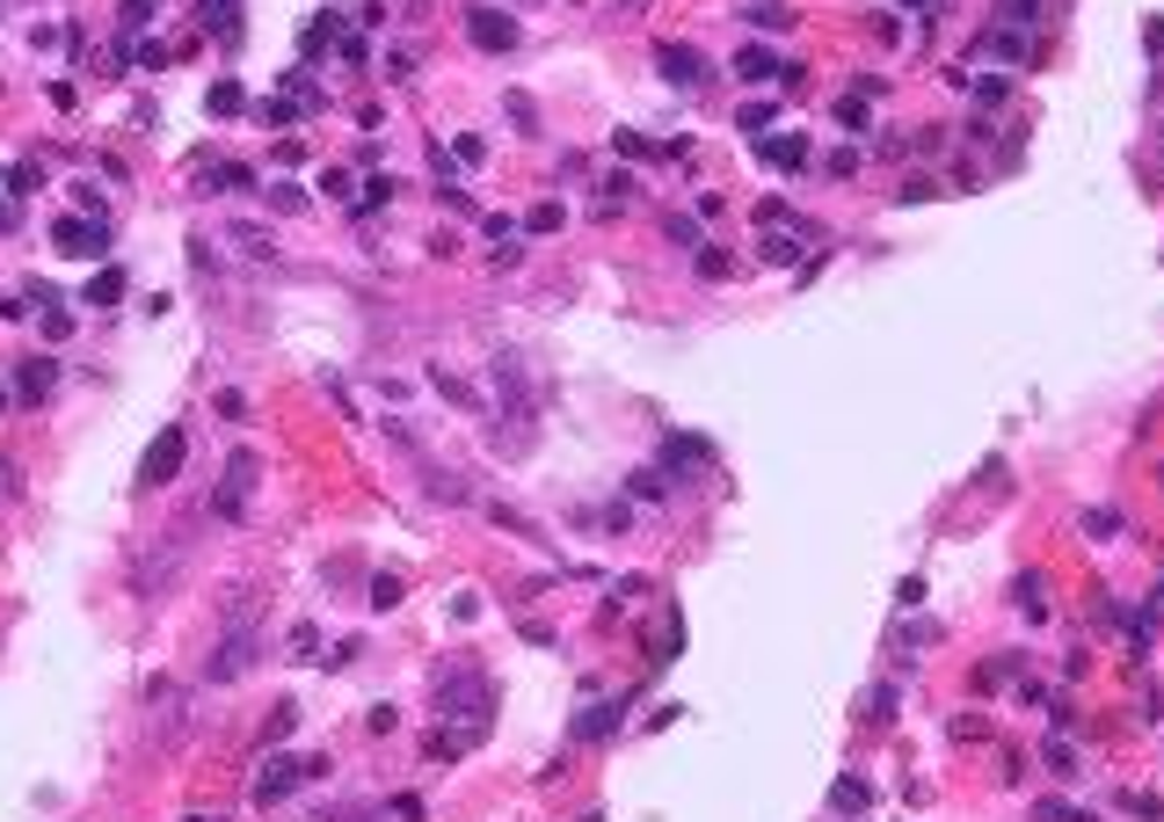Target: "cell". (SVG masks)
I'll use <instances>...</instances> for the list:
<instances>
[{
  "instance_id": "6da1fadb",
  "label": "cell",
  "mask_w": 1164,
  "mask_h": 822,
  "mask_svg": "<svg viewBox=\"0 0 1164 822\" xmlns=\"http://www.w3.org/2000/svg\"><path fill=\"white\" fill-rule=\"evenodd\" d=\"M182 459H190V438H182V430H160V438L146 444V459H139V481L146 488H168L175 473H182Z\"/></svg>"
},
{
  "instance_id": "7a4b0ae2",
  "label": "cell",
  "mask_w": 1164,
  "mask_h": 822,
  "mask_svg": "<svg viewBox=\"0 0 1164 822\" xmlns=\"http://www.w3.org/2000/svg\"><path fill=\"white\" fill-rule=\"evenodd\" d=\"M255 452H233L227 459V481H219V495H211V509H219V517H241L248 509V488H255Z\"/></svg>"
},
{
  "instance_id": "3957f363",
  "label": "cell",
  "mask_w": 1164,
  "mask_h": 822,
  "mask_svg": "<svg viewBox=\"0 0 1164 822\" xmlns=\"http://www.w3.org/2000/svg\"><path fill=\"white\" fill-rule=\"evenodd\" d=\"M52 247H59V255H103V247H109V226H103V219H59V226H52Z\"/></svg>"
},
{
  "instance_id": "277c9868",
  "label": "cell",
  "mask_w": 1164,
  "mask_h": 822,
  "mask_svg": "<svg viewBox=\"0 0 1164 822\" xmlns=\"http://www.w3.org/2000/svg\"><path fill=\"white\" fill-rule=\"evenodd\" d=\"M313 765H321V757H270V771L255 779V801H262V808H270V801H284V793H292Z\"/></svg>"
},
{
  "instance_id": "5b68a950",
  "label": "cell",
  "mask_w": 1164,
  "mask_h": 822,
  "mask_svg": "<svg viewBox=\"0 0 1164 822\" xmlns=\"http://www.w3.org/2000/svg\"><path fill=\"white\" fill-rule=\"evenodd\" d=\"M466 36L481 52H510V44H517V22H510L503 8H466Z\"/></svg>"
},
{
  "instance_id": "8992f818",
  "label": "cell",
  "mask_w": 1164,
  "mask_h": 822,
  "mask_svg": "<svg viewBox=\"0 0 1164 822\" xmlns=\"http://www.w3.org/2000/svg\"><path fill=\"white\" fill-rule=\"evenodd\" d=\"M656 59H662V73H670V88H706L713 81V66L699 52H684V44H662Z\"/></svg>"
},
{
  "instance_id": "52a82bcc",
  "label": "cell",
  "mask_w": 1164,
  "mask_h": 822,
  "mask_svg": "<svg viewBox=\"0 0 1164 822\" xmlns=\"http://www.w3.org/2000/svg\"><path fill=\"white\" fill-rule=\"evenodd\" d=\"M735 73L765 88V81H779V73H786V59H779V52H765V44H743V52H735Z\"/></svg>"
},
{
  "instance_id": "ba28073f",
  "label": "cell",
  "mask_w": 1164,
  "mask_h": 822,
  "mask_svg": "<svg viewBox=\"0 0 1164 822\" xmlns=\"http://www.w3.org/2000/svg\"><path fill=\"white\" fill-rule=\"evenodd\" d=\"M983 52H997V59L1019 66V59H1034V36H1026V30H990V36H983Z\"/></svg>"
},
{
  "instance_id": "9c48e42d",
  "label": "cell",
  "mask_w": 1164,
  "mask_h": 822,
  "mask_svg": "<svg viewBox=\"0 0 1164 822\" xmlns=\"http://www.w3.org/2000/svg\"><path fill=\"white\" fill-rule=\"evenodd\" d=\"M830 808H837V815H867V808H873L867 779H837V787H830Z\"/></svg>"
},
{
  "instance_id": "30bf717a",
  "label": "cell",
  "mask_w": 1164,
  "mask_h": 822,
  "mask_svg": "<svg viewBox=\"0 0 1164 822\" xmlns=\"http://www.w3.org/2000/svg\"><path fill=\"white\" fill-rule=\"evenodd\" d=\"M205 103H211V117H241V109H248V95L233 88V81H219V88H211Z\"/></svg>"
},
{
  "instance_id": "8fae6325",
  "label": "cell",
  "mask_w": 1164,
  "mask_h": 822,
  "mask_svg": "<svg viewBox=\"0 0 1164 822\" xmlns=\"http://www.w3.org/2000/svg\"><path fill=\"white\" fill-rule=\"evenodd\" d=\"M662 466H706V444H699V438H670Z\"/></svg>"
},
{
  "instance_id": "7c38bea8",
  "label": "cell",
  "mask_w": 1164,
  "mask_h": 822,
  "mask_svg": "<svg viewBox=\"0 0 1164 822\" xmlns=\"http://www.w3.org/2000/svg\"><path fill=\"white\" fill-rule=\"evenodd\" d=\"M743 15H749V22H765V30H786V22H794V8H779V0H749Z\"/></svg>"
},
{
  "instance_id": "4fadbf2b",
  "label": "cell",
  "mask_w": 1164,
  "mask_h": 822,
  "mask_svg": "<svg viewBox=\"0 0 1164 822\" xmlns=\"http://www.w3.org/2000/svg\"><path fill=\"white\" fill-rule=\"evenodd\" d=\"M757 146H765V160H779V168H800V160H808L800 139H757Z\"/></svg>"
},
{
  "instance_id": "5bb4252c",
  "label": "cell",
  "mask_w": 1164,
  "mask_h": 822,
  "mask_svg": "<svg viewBox=\"0 0 1164 822\" xmlns=\"http://www.w3.org/2000/svg\"><path fill=\"white\" fill-rule=\"evenodd\" d=\"M735 124L749 131V146H757V139H772V103H749V109H743Z\"/></svg>"
},
{
  "instance_id": "9a60e30c",
  "label": "cell",
  "mask_w": 1164,
  "mask_h": 822,
  "mask_svg": "<svg viewBox=\"0 0 1164 822\" xmlns=\"http://www.w3.org/2000/svg\"><path fill=\"white\" fill-rule=\"evenodd\" d=\"M997 15H1005V30H1034V22H1041V8H1034V0H1005Z\"/></svg>"
},
{
  "instance_id": "2e32d148",
  "label": "cell",
  "mask_w": 1164,
  "mask_h": 822,
  "mask_svg": "<svg viewBox=\"0 0 1164 822\" xmlns=\"http://www.w3.org/2000/svg\"><path fill=\"white\" fill-rule=\"evenodd\" d=\"M560 219H568L560 204H532V211H524V226H532V233H560Z\"/></svg>"
},
{
  "instance_id": "e0dca14e",
  "label": "cell",
  "mask_w": 1164,
  "mask_h": 822,
  "mask_svg": "<svg viewBox=\"0 0 1164 822\" xmlns=\"http://www.w3.org/2000/svg\"><path fill=\"white\" fill-rule=\"evenodd\" d=\"M52 393V365H30L22 371V401H44Z\"/></svg>"
},
{
  "instance_id": "ac0fdd59",
  "label": "cell",
  "mask_w": 1164,
  "mask_h": 822,
  "mask_svg": "<svg viewBox=\"0 0 1164 822\" xmlns=\"http://www.w3.org/2000/svg\"><path fill=\"white\" fill-rule=\"evenodd\" d=\"M837 124H845V131H867V95H845V103H837Z\"/></svg>"
},
{
  "instance_id": "d6986e66",
  "label": "cell",
  "mask_w": 1164,
  "mask_h": 822,
  "mask_svg": "<svg viewBox=\"0 0 1164 822\" xmlns=\"http://www.w3.org/2000/svg\"><path fill=\"white\" fill-rule=\"evenodd\" d=\"M1113 531H1121L1113 509H1084V539H1113Z\"/></svg>"
},
{
  "instance_id": "ffe728a7",
  "label": "cell",
  "mask_w": 1164,
  "mask_h": 822,
  "mask_svg": "<svg viewBox=\"0 0 1164 822\" xmlns=\"http://www.w3.org/2000/svg\"><path fill=\"white\" fill-rule=\"evenodd\" d=\"M87 298H95V306H117V298H124V277H109V270H103V277L87 284Z\"/></svg>"
},
{
  "instance_id": "44dd1931",
  "label": "cell",
  "mask_w": 1164,
  "mask_h": 822,
  "mask_svg": "<svg viewBox=\"0 0 1164 822\" xmlns=\"http://www.w3.org/2000/svg\"><path fill=\"white\" fill-rule=\"evenodd\" d=\"M1019 612H1026V619L1048 612V604H1041V582H1034V576H1019Z\"/></svg>"
},
{
  "instance_id": "7402d4cb",
  "label": "cell",
  "mask_w": 1164,
  "mask_h": 822,
  "mask_svg": "<svg viewBox=\"0 0 1164 822\" xmlns=\"http://www.w3.org/2000/svg\"><path fill=\"white\" fill-rule=\"evenodd\" d=\"M1048 771H1056V779H1070V771H1078V750H1070V742H1048Z\"/></svg>"
},
{
  "instance_id": "603a6c76",
  "label": "cell",
  "mask_w": 1164,
  "mask_h": 822,
  "mask_svg": "<svg viewBox=\"0 0 1164 822\" xmlns=\"http://www.w3.org/2000/svg\"><path fill=\"white\" fill-rule=\"evenodd\" d=\"M575 728H583V735H611V728H619V706H597V714L575 720Z\"/></svg>"
},
{
  "instance_id": "cb8c5ba5",
  "label": "cell",
  "mask_w": 1164,
  "mask_h": 822,
  "mask_svg": "<svg viewBox=\"0 0 1164 822\" xmlns=\"http://www.w3.org/2000/svg\"><path fill=\"white\" fill-rule=\"evenodd\" d=\"M371 604H379V612H394V604H400V582L379 576V582H371Z\"/></svg>"
},
{
  "instance_id": "d4e9b609",
  "label": "cell",
  "mask_w": 1164,
  "mask_h": 822,
  "mask_svg": "<svg viewBox=\"0 0 1164 822\" xmlns=\"http://www.w3.org/2000/svg\"><path fill=\"white\" fill-rule=\"evenodd\" d=\"M1121 808H1129V815H1143V822H1164V808L1150 801V793H1129V801H1121Z\"/></svg>"
},
{
  "instance_id": "484cf974",
  "label": "cell",
  "mask_w": 1164,
  "mask_h": 822,
  "mask_svg": "<svg viewBox=\"0 0 1164 822\" xmlns=\"http://www.w3.org/2000/svg\"><path fill=\"white\" fill-rule=\"evenodd\" d=\"M867 714H873V720H895V692H888V684H881V692L867 699Z\"/></svg>"
},
{
  "instance_id": "4316f807",
  "label": "cell",
  "mask_w": 1164,
  "mask_h": 822,
  "mask_svg": "<svg viewBox=\"0 0 1164 822\" xmlns=\"http://www.w3.org/2000/svg\"><path fill=\"white\" fill-rule=\"evenodd\" d=\"M146 15H154V0H124V30H139Z\"/></svg>"
},
{
  "instance_id": "83f0119b",
  "label": "cell",
  "mask_w": 1164,
  "mask_h": 822,
  "mask_svg": "<svg viewBox=\"0 0 1164 822\" xmlns=\"http://www.w3.org/2000/svg\"><path fill=\"white\" fill-rule=\"evenodd\" d=\"M0 495H15V466L8 459H0Z\"/></svg>"
},
{
  "instance_id": "f1b7e54d",
  "label": "cell",
  "mask_w": 1164,
  "mask_h": 822,
  "mask_svg": "<svg viewBox=\"0 0 1164 822\" xmlns=\"http://www.w3.org/2000/svg\"><path fill=\"white\" fill-rule=\"evenodd\" d=\"M1157 612H1164V582H1157Z\"/></svg>"
},
{
  "instance_id": "f546056e",
  "label": "cell",
  "mask_w": 1164,
  "mask_h": 822,
  "mask_svg": "<svg viewBox=\"0 0 1164 822\" xmlns=\"http://www.w3.org/2000/svg\"><path fill=\"white\" fill-rule=\"evenodd\" d=\"M1070 822H1092V815H1070Z\"/></svg>"
},
{
  "instance_id": "4dcf8cb0",
  "label": "cell",
  "mask_w": 1164,
  "mask_h": 822,
  "mask_svg": "<svg viewBox=\"0 0 1164 822\" xmlns=\"http://www.w3.org/2000/svg\"><path fill=\"white\" fill-rule=\"evenodd\" d=\"M197 822H219V815H197Z\"/></svg>"
}]
</instances>
